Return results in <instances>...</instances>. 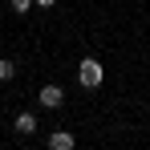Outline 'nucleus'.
Returning a JSON list of instances; mask_svg holds the SVG:
<instances>
[{
    "instance_id": "nucleus-1",
    "label": "nucleus",
    "mask_w": 150,
    "mask_h": 150,
    "mask_svg": "<svg viewBox=\"0 0 150 150\" xmlns=\"http://www.w3.org/2000/svg\"><path fill=\"white\" fill-rule=\"evenodd\" d=\"M101 77H105V69H101V61H93V57H85V61L77 65V81H81V89H98Z\"/></svg>"
},
{
    "instance_id": "nucleus-5",
    "label": "nucleus",
    "mask_w": 150,
    "mask_h": 150,
    "mask_svg": "<svg viewBox=\"0 0 150 150\" xmlns=\"http://www.w3.org/2000/svg\"><path fill=\"white\" fill-rule=\"evenodd\" d=\"M12 73H16V65L12 61H0V81H12Z\"/></svg>"
},
{
    "instance_id": "nucleus-7",
    "label": "nucleus",
    "mask_w": 150,
    "mask_h": 150,
    "mask_svg": "<svg viewBox=\"0 0 150 150\" xmlns=\"http://www.w3.org/2000/svg\"><path fill=\"white\" fill-rule=\"evenodd\" d=\"M37 4H41V8H49V4H57V0H37Z\"/></svg>"
},
{
    "instance_id": "nucleus-6",
    "label": "nucleus",
    "mask_w": 150,
    "mask_h": 150,
    "mask_svg": "<svg viewBox=\"0 0 150 150\" xmlns=\"http://www.w3.org/2000/svg\"><path fill=\"white\" fill-rule=\"evenodd\" d=\"M33 4H37V0H12V12H28Z\"/></svg>"
},
{
    "instance_id": "nucleus-3",
    "label": "nucleus",
    "mask_w": 150,
    "mask_h": 150,
    "mask_svg": "<svg viewBox=\"0 0 150 150\" xmlns=\"http://www.w3.org/2000/svg\"><path fill=\"white\" fill-rule=\"evenodd\" d=\"M49 146H53V150H73V134H65V130H57V134L49 138Z\"/></svg>"
},
{
    "instance_id": "nucleus-4",
    "label": "nucleus",
    "mask_w": 150,
    "mask_h": 150,
    "mask_svg": "<svg viewBox=\"0 0 150 150\" xmlns=\"http://www.w3.org/2000/svg\"><path fill=\"white\" fill-rule=\"evenodd\" d=\"M16 130L21 134H33L37 130V114H16Z\"/></svg>"
},
{
    "instance_id": "nucleus-2",
    "label": "nucleus",
    "mask_w": 150,
    "mask_h": 150,
    "mask_svg": "<svg viewBox=\"0 0 150 150\" xmlns=\"http://www.w3.org/2000/svg\"><path fill=\"white\" fill-rule=\"evenodd\" d=\"M37 101H41L45 110H57V105L65 101V89H61V85H45V89L37 93Z\"/></svg>"
}]
</instances>
